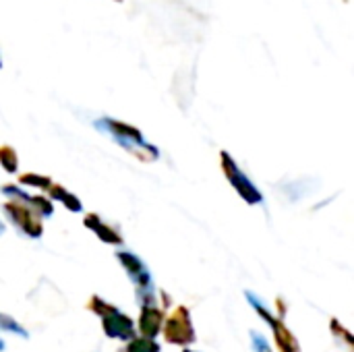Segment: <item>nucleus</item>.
<instances>
[{"instance_id":"1","label":"nucleus","mask_w":354,"mask_h":352,"mask_svg":"<svg viewBox=\"0 0 354 352\" xmlns=\"http://www.w3.org/2000/svg\"><path fill=\"white\" fill-rule=\"evenodd\" d=\"M116 2H122V0H116Z\"/></svg>"}]
</instances>
